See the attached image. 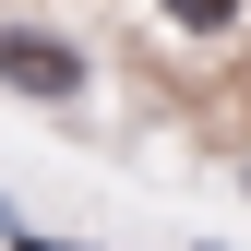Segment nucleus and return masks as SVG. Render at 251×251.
Instances as JSON below:
<instances>
[{"instance_id": "nucleus-1", "label": "nucleus", "mask_w": 251, "mask_h": 251, "mask_svg": "<svg viewBox=\"0 0 251 251\" xmlns=\"http://www.w3.org/2000/svg\"><path fill=\"white\" fill-rule=\"evenodd\" d=\"M0 84L24 108H84L96 96V60H84V36H60V24H0Z\"/></svg>"}, {"instance_id": "nucleus-2", "label": "nucleus", "mask_w": 251, "mask_h": 251, "mask_svg": "<svg viewBox=\"0 0 251 251\" xmlns=\"http://www.w3.org/2000/svg\"><path fill=\"white\" fill-rule=\"evenodd\" d=\"M144 24L179 48H227V36H251V0H144Z\"/></svg>"}, {"instance_id": "nucleus-3", "label": "nucleus", "mask_w": 251, "mask_h": 251, "mask_svg": "<svg viewBox=\"0 0 251 251\" xmlns=\"http://www.w3.org/2000/svg\"><path fill=\"white\" fill-rule=\"evenodd\" d=\"M239 192H251V155H239Z\"/></svg>"}]
</instances>
